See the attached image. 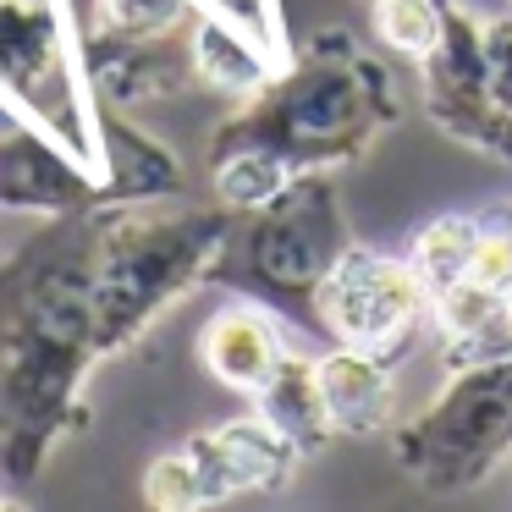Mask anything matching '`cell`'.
Wrapping results in <instances>:
<instances>
[{
  "label": "cell",
  "instance_id": "4fadbf2b",
  "mask_svg": "<svg viewBox=\"0 0 512 512\" xmlns=\"http://www.w3.org/2000/svg\"><path fill=\"white\" fill-rule=\"evenodd\" d=\"M501 298H507V292L485 287V281H474V276L452 281V287H441L430 298V325H435V336H441V364L446 369H468V364L512 353V331H507Z\"/></svg>",
  "mask_w": 512,
  "mask_h": 512
},
{
  "label": "cell",
  "instance_id": "44dd1931",
  "mask_svg": "<svg viewBox=\"0 0 512 512\" xmlns=\"http://www.w3.org/2000/svg\"><path fill=\"white\" fill-rule=\"evenodd\" d=\"M501 309H507V331H512V287H507V298H501Z\"/></svg>",
  "mask_w": 512,
  "mask_h": 512
},
{
  "label": "cell",
  "instance_id": "8fae6325",
  "mask_svg": "<svg viewBox=\"0 0 512 512\" xmlns=\"http://www.w3.org/2000/svg\"><path fill=\"white\" fill-rule=\"evenodd\" d=\"M292 336H287V314H276L270 303L237 298L221 309L204 314L199 325V364L215 386L237 391V397H254L276 364L287 358Z\"/></svg>",
  "mask_w": 512,
  "mask_h": 512
},
{
  "label": "cell",
  "instance_id": "30bf717a",
  "mask_svg": "<svg viewBox=\"0 0 512 512\" xmlns=\"http://www.w3.org/2000/svg\"><path fill=\"white\" fill-rule=\"evenodd\" d=\"M199 34L177 39H105V34H78L83 45V72H89L94 94L116 111H138V105L177 100L199 83V56H193Z\"/></svg>",
  "mask_w": 512,
  "mask_h": 512
},
{
  "label": "cell",
  "instance_id": "ac0fdd59",
  "mask_svg": "<svg viewBox=\"0 0 512 512\" xmlns=\"http://www.w3.org/2000/svg\"><path fill=\"white\" fill-rule=\"evenodd\" d=\"M210 17H221V23H232V28H243L254 45H265L276 61H287L292 56V45H287V17H281V0H199Z\"/></svg>",
  "mask_w": 512,
  "mask_h": 512
},
{
  "label": "cell",
  "instance_id": "ba28073f",
  "mask_svg": "<svg viewBox=\"0 0 512 512\" xmlns=\"http://www.w3.org/2000/svg\"><path fill=\"white\" fill-rule=\"evenodd\" d=\"M419 111L441 138L512 171V111L501 105L496 83H490L479 12L452 6L441 45L419 61Z\"/></svg>",
  "mask_w": 512,
  "mask_h": 512
},
{
  "label": "cell",
  "instance_id": "8992f818",
  "mask_svg": "<svg viewBox=\"0 0 512 512\" xmlns=\"http://www.w3.org/2000/svg\"><path fill=\"white\" fill-rule=\"evenodd\" d=\"M298 463H309V457L265 413H243V419H226L215 430H199L188 441L166 446L144 468V501L160 512L232 507V501L248 496L287 490Z\"/></svg>",
  "mask_w": 512,
  "mask_h": 512
},
{
  "label": "cell",
  "instance_id": "d6986e66",
  "mask_svg": "<svg viewBox=\"0 0 512 512\" xmlns=\"http://www.w3.org/2000/svg\"><path fill=\"white\" fill-rule=\"evenodd\" d=\"M479 39H485L490 83H496L501 105L512 111V12L507 17H479Z\"/></svg>",
  "mask_w": 512,
  "mask_h": 512
},
{
  "label": "cell",
  "instance_id": "7a4b0ae2",
  "mask_svg": "<svg viewBox=\"0 0 512 512\" xmlns=\"http://www.w3.org/2000/svg\"><path fill=\"white\" fill-rule=\"evenodd\" d=\"M402 122L391 67L353 28H309L259 94L221 116L204 149L210 193L226 210H254L298 177L358 166Z\"/></svg>",
  "mask_w": 512,
  "mask_h": 512
},
{
  "label": "cell",
  "instance_id": "9c48e42d",
  "mask_svg": "<svg viewBox=\"0 0 512 512\" xmlns=\"http://www.w3.org/2000/svg\"><path fill=\"white\" fill-rule=\"evenodd\" d=\"M111 204L105 177L45 127L0 111V215H67Z\"/></svg>",
  "mask_w": 512,
  "mask_h": 512
},
{
  "label": "cell",
  "instance_id": "277c9868",
  "mask_svg": "<svg viewBox=\"0 0 512 512\" xmlns=\"http://www.w3.org/2000/svg\"><path fill=\"white\" fill-rule=\"evenodd\" d=\"M353 248L336 177H298L254 210H232L215 287L270 303L276 314L314 309L325 270Z\"/></svg>",
  "mask_w": 512,
  "mask_h": 512
},
{
  "label": "cell",
  "instance_id": "3957f363",
  "mask_svg": "<svg viewBox=\"0 0 512 512\" xmlns=\"http://www.w3.org/2000/svg\"><path fill=\"white\" fill-rule=\"evenodd\" d=\"M78 34L72 0H0V111L78 149L111 193V127L122 111L94 94Z\"/></svg>",
  "mask_w": 512,
  "mask_h": 512
},
{
  "label": "cell",
  "instance_id": "52a82bcc",
  "mask_svg": "<svg viewBox=\"0 0 512 512\" xmlns=\"http://www.w3.org/2000/svg\"><path fill=\"white\" fill-rule=\"evenodd\" d=\"M314 325L336 347H358L375 358H397L430 320V287L419 281L413 259L380 254V248L353 243L314 292Z\"/></svg>",
  "mask_w": 512,
  "mask_h": 512
},
{
  "label": "cell",
  "instance_id": "9a60e30c",
  "mask_svg": "<svg viewBox=\"0 0 512 512\" xmlns=\"http://www.w3.org/2000/svg\"><path fill=\"white\" fill-rule=\"evenodd\" d=\"M485 232H490L485 215H457V210L435 215V221H424L419 232H413L408 259H413V270H419V281L430 287V298L474 270V254H479V243H485Z\"/></svg>",
  "mask_w": 512,
  "mask_h": 512
},
{
  "label": "cell",
  "instance_id": "6da1fadb",
  "mask_svg": "<svg viewBox=\"0 0 512 512\" xmlns=\"http://www.w3.org/2000/svg\"><path fill=\"white\" fill-rule=\"evenodd\" d=\"M221 199H127L45 215L0 254V485H39L89 424V380L177 303L215 287Z\"/></svg>",
  "mask_w": 512,
  "mask_h": 512
},
{
  "label": "cell",
  "instance_id": "7402d4cb",
  "mask_svg": "<svg viewBox=\"0 0 512 512\" xmlns=\"http://www.w3.org/2000/svg\"><path fill=\"white\" fill-rule=\"evenodd\" d=\"M12 501H17V496H12V490H0V512H6V507H12Z\"/></svg>",
  "mask_w": 512,
  "mask_h": 512
},
{
  "label": "cell",
  "instance_id": "e0dca14e",
  "mask_svg": "<svg viewBox=\"0 0 512 512\" xmlns=\"http://www.w3.org/2000/svg\"><path fill=\"white\" fill-rule=\"evenodd\" d=\"M369 17H375L380 45H391L408 61H424L435 45H441L446 17H452V0H375Z\"/></svg>",
  "mask_w": 512,
  "mask_h": 512
},
{
  "label": "cell",
  "instance_id": "2e32d148",
  "mask_svg": "<svg viewBox=\"0 0 512 512\" xmlns=\"http://www.w3.org/2000/svg\"><path fill=\"white\" fill-rule=\"evenodd\" d=\"M199 0H89L83 34L105 39H177L199 34Z\"/></svg>",
  "mask_w": 512,
  "mask_h": 512
},
{
  "label": "cell",
  "instance_id": "5bb4252c",
  "mask_svg": "<svg viewBox=\"0 0 512 512\" xmlns=\"http://www.w3.org/2000/svg\"><path fill=\"white\" fill-rule=\"evenodd\" d=\"M254 413H265L303 457L325 452V441H336V424L325 413V391H320V353H303L292 342L276 375L254 391Z\"/></svg>",
  "mask_w": 512,
  "mask_h": 512
},
{
  "label": "cell",
  "instance_id": "5b68a950",
  "mask_svg": "<svg viewBox=\"0 0 512 512\" xmlns=\"http://www.w3.org/2000/svg\"><path fill=\"white\" fill-rule=\"evenodd\" d=\"M391 463L424 496H468L512 463V353L446 369V386L397 419Z\"/></svg>",
  "mask_w": 512,
  "mask_h": 512
},
{
  "label": "cell",
  "instance_id": "603a6c76",
  "mask_svg": "<svg viewBox=\"0 0 512 512\" xmlns=\"http://www.w3.org/2000/svg\"><path fill=\"white\" fill-rule=\"evenodd\" d=\"M369 6H375V0H369Z\"/></svg>",
  "mask_w": 512,
  "mask_h": 512
},
{
  "label": "cell",
  "instance_id": "7c38bea8",
  "mask_svg": "<svg viewBox=\"0 0 512 512\" xmlns=\"http://www.w3.org/2000/svg\"><path fill=\"white\" fill-rule=\"evenodd\" d=\"M320 391H325V413H331L336 435H347V441H369V435L397 430L391 358L358 353V347H331V353H320Z\"/></svg>",
  "mask_w": 512,
  "mask_h": 512
},
{
  "label": "cell",
  "instance_id": "ffe728a7",
  "mask_svg": "<svg viewBox=\"0 0 512 512\" xmlns=\"http://www.w3.org/2000/svg\"><path fill=\"white\" fill-rule=\"evenodd\" d=\"M490 226H496V232H501V237H507V243H512V199L490 210Z\"/></svg>",
  "mask_w": 512,
  "mask_h": 512
}]
</instances>
